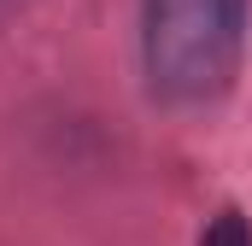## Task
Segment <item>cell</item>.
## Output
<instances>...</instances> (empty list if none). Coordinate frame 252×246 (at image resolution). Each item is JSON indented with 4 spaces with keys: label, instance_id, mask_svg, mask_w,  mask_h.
I'll use <instances>...</instances> for the list:
<instances>
[{
    "label": "cell",
    "instance_id": "obj_1",
    "mask_svg": "<svg viewBox=\"0 0 252 246\" xmlns=\"http://www.w3.org/2000/svg\"><path fill=\"white\" fill-rule=\"evenodd\" d=\"M247 47V0H141L147 82L170 106H211L229 94Z\"/></svg>",
    "mask_w": 252,
    "mask_h": 246
},
{
    "label": "cell",
    "instance_id": "obj_2",
    "mask_svg": "<svg viewBox=\"0 0 252 246\" xmlns=\"http://www.w3.org/2000/svg\"><path fill=\"white\" fill-rule=\"evenodd\" d=\"M199 246H252V223L241 217V211H217Z\"/></svg>",
    "mask_w": 252,
    "mask_h": 246
}]
</instances>
